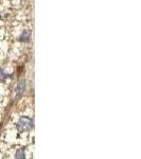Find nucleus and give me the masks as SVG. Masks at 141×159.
<instances>
[{"mask_svg": "<svg viewBox=\"0 0 141 159\" xmlns=\"http://www.w3.org/2000/svg\"><path fill=\"white\" fill-rule=\"evenodd\" d=\"M33 120L29 117H21L19 119L18 123L16 124V129L19 133H25L29 132L32 129Z\"/></svg>", "mask_w": 141, "mask_h": 159, "instance_id": "1", "label": "nucleus"}, {"mask_svg": "<svg viewBox=\"0 0 141 159\" xmlns=\"http://www.w3.org/2000/svg\"><path fill=\"white\" fill-rule=\"evenodd\" d=\"M25 90V80H21L18 83V85H17V93L20 96Z\"/></svg>", "mask_w": 141, "mask_h": 159, "instance_id": "2", "label": "nucleus"}, {"mask_svg": "<svg viewBox=\"0 0 141 159\" xmlns=\"http://www.w3.org/2000/svg\"><path fill=\"white\" fill-rule=\"evenodd\" d=\"M15 158L16 159H27L25 158V148H19V150H17L16 154H15Z\"/></svg>", "mask_w": 141, "mask_h": 159, "instance_id": "3", "label": "nucleus"}, {"mask_svg": "<svg viewBox=\"0 0 141 159\" xmlns=\"http://www.w3.org/2000/svg\"><path fill=\"white\" fill-rule=\"evenodd\" d=\"M30 37H31V33L29 31H25L21 34V36H20V39L22 40V42H29L30 40Z\"/></svg>", "mask_w": 141, "mask_h": 159, "instance_id": "4", "label": "nucleus"}, {"mask_svg": "<svg viewBox=\"0 0 141 159\" xmlns=\"http://www.w3.org/2000/svg\"><path fill=\"white\" fill-rule=\"evenodd\" d=\"M9 78H10L9 74H7L3 69H0V81H6V80Z\"/></svg>", "mask_w": 141, "mask_h": 159, "instance_id": "5", "label": "nucleus"}]
</instances>
